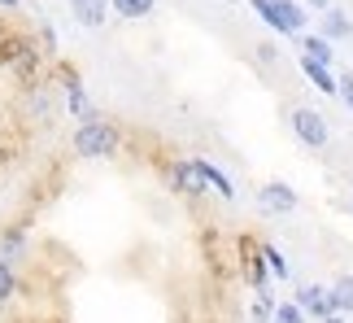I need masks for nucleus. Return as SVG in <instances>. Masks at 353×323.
I'll return each mask as SVG.
<instances>
[{
    "mask_svg": "<svg viewBox=\"0 0 353 323\" xmlns=\"http://www.w3.org/2000/svg\"><path fill=\"white\" fill-rule=\"evenodd\" d=\"M301 75L323 92V97H336V75H332V66H323V61H314V57H305V52H301Z\"/></svg>",
    "mask_w": 353,
    "mask_h": 323,
    "instance_id": "11",
    "label": "nucleus"
},
{
    "mask_svg": "<svg viewBox=\"0 0 353 323\" xmlns=\"http://www.w3.org/2000/svg\"><path fill=\"white\" fill-rule=\"evenodd\" d=\"M170 188L179 197H205V175H201V166H196V157H179L170 166Z\"/></svg>",
    "mask_w": 353,
    "mask_h": 323,
    "instance_id": "4",
    "label": "nucleus"
},
{
    "mask_svg": "<svg viewBox=\"0 0 353 323\" xmlns=\"http://www.w3.org/2000/svg\"><path fill=\"white\" fill-rule=\"evenodd\" d=\"M301 5H305V9H319V13H323V9H332V0H301Z\"/></svg>",
    "mask_w": 353,
    "mask_h": 323,
    "instance_id": "22",
    "label": "nucleus"
},
{
    "mask_svg": "<svg viewBox=\"0 0 353 323\" xmlns=\"http://www.w3.org/2000/svg\"><path fill=\"white\" fill-rule=\"evenodd\" d=\"M110 9L122 22H140V18H148V13L157 9V0H110Z\"/></svg>",
    "mask_w": 353,
    "mask_h": 323,
    "instance_id": "15",
    "label": "nucleus"
},
{
    "mask_svg": "<svg viewBox=\"0 0 353 323\" xmlns=\"http://www.w3.org/2000/svg\"><path fill=\"white\" fill-rule=\"evenodd\" d=\"M319 35L327 39V44H345V39H353V18L345 9H323V22H319Z\"/></svg>",
    "mask_w": 353,
    "mask_h": 323,
    "instance_id": "8",
    "label": "nucleus"
},
{
    "mask_svg": "<svg viewBox=\"0 0 353 323\" xmlns=\"http://www.w3.org/2000/svg\"><path fill=\"white\" fill-rule=\"evenodd\" d=\"M22 5V0H0V9H18Z\"/></svg>",
    "mask_w": 353,
    "mask_h": 323,
    "instance_id": "23",
    "label": "nucleus"
},
{
    "mask_svg": "<svg viewBox=\"0 0 353 323\" xmlns=\"http://www.w3.org/2000/svg\"><path fill=\"white\" fill-rule=\"evenodd\" d=\"M327 306H332V315H353V271L345 275H336V284L327 288Z\"/></svg>",
    "mask_w": 353,
    "mask_h": 323,
    "instance_id": "10",
    "label": "nucleus"
},
{
    "mask_svg": "<svg viewBox=\"0 0 353 323\" xmlns=\"http://www.w3.org/2000/svg\"><path fill=\"white\" fill-rule=\"evenodd\" d=\"M296 306L305 311V319H319V323L332 315V306H327V288H323V284H301V288H296Z\"/></svg>",
    "mask_w": 353,
    "mask_h": 323,
    "instance_id": "9",
    "label": "nucleus"
},
{
    "mask_svg": "<svg viewBox=\"0 0 353 323\" xmlns=\"http://www.w3.org/2000/svg\"><path fill=\"white\" fill-rule=\"evenodd\" d=\"M296 44H301V52L305 57H314V61H323V66H332L336 61V44H327L319 31H305V35H296Z\"/></svg>",
    "mask_w": 353,
    "mask_h": 323,
    "instance_id": "12",
    "label": "nucleus"
},
{
    "mask_svg": "<svg viewBox=\"0 0 353 323\" xmlns=\"http://www.w3.org/2000/svg\"><path fill=\"white\" fill-rule=\"evenodd\" d=\"M288 127H292V136L301 140L305 149H327V144H332L327 118H323L319 110H310V105H296V110L288 114Z\"/></svg>",
    "mask_w": 353,
    "mask_h": 323,
    "instance_id": "2",
    "label": "nucleus"
},
{
    "mask_svg": "<svg viewBox=\"0 0 353 323\" xmlns=\"http://www.w3.org/2000/svg\"><path fill=\"white\" fill-rule=\"evenodd\" d=\"M0 57H5V66H13L22 79H31L39 70V48L31 44V39H22V35H13L5 39V48H0Z\"/></svg>",
    "mask_w": 353,
    "mask_h": 323,
    "instance_id": "5",
    "label": "nucleus"
},
{
    "mask_svg": "<svg viewBox=\"0 0 353 323\" xmlns=\"http://www.w3.org/2000/svg\"><path fill=\"white\" fill-rule=\"evenodd\" d=\"M26 253V232L22 227H5L0 232V262H18Z\"/></svg>",
    "mask_w": 353,
    "mask_h": 323,
    "instance_id": "14",
    "label": "nucleus"
},
{
    "mask_svg": "<svg viewBox=\"0 0 353 323\" xmlns=\"http://www.w3.org/2000/svg\"><path fill=\"white\" fill-rule=\"evenodd\" d=\"M270 323H305V311H301L296 302H279V306H275V319H270Z\"/></svg>",
    "mask_w": 353,
    "mask_h": 323,
    "instance_id": "19",
    "label": "nucleus"
},
{
    "mask_svg": "<svg viewBox=\"0 0 353 323\" xmlns=\"http://www.w3.org/2000/svg\"><path fill=\"white\" fill-rule=\"evenodd\" d=\"M13 293H18V271H13V262H0V306H9Z\"/></svg>",
    "mask_w": 353,
    "mask_h": 323,
    "instance_id": "18",
    "label": "nucleus"
},
{
    "mask_svg": "<svg viewBox=\"0 0 353 323\" xmlns=\"http://www.w3.org/2000/svg\"><path fill=\"white\" fill-rule=\"evenodd\" d=\"M270 9H275V18L283 22V31H288L292 39L310 31V9L301 5V0H266Z\"/></svg>",
    "mask_w": 353,
    "mask_h": 323,
    "instance_id": "6",
    "label": "nucleus"
},
{
    "mask_svg": "<svg viewBox=\"0 0 353 323\" xmlns=\"http://www.w3.org/2000/svg\"><path fill=\"white\" fill-rule=\"evenodd\" d=\"M336 97H341L349 110H353V70H345V75H336Z\"/></svg>",
    "mask_w": 353,
    "mask_h": 323,
    "instance_id": "21",
    "label": "nucleus"
},
{
    "mask_svg": "<svg viewBox=\"0 0 353 323\" xmlns=\"http://www.w3.org/2000/svg\"><path fill=\"white\" fill-rule=\"evenodd\" d=\"M275 288H257V302H253V323H270L275 319Z\"/></svg>",
    "mask_w": 353,
    "mask_h": 323,
    "instance_id": "17",
    "label": "nucleus"
},
{
    "mask_svg": "<svg viewBox=\"0 0 353 323\" xmlns=\"http://www.w3.org/2000/svg\"><path fill=\"white\" fill-rule=\"evenodd\" d=\"M349 206H353V193H349Z\"/></svg>",
    "mask_w": 353,
    "mask_h": 323,
    "instance_id": "25",
    "label": "nucleus"
},
{
    "mask_svg": "<svg viewBox=\"0 0 353 323\" xmlns=\"http://www.w3.org/2000/svg\"><path fill=\"white\" fill-rule=\"evenodd\" d=\"M323 323H349L345 315H327V319H323Z\"/></svg>",
    "mask_w": 353,
    "mask_h": 323,
    "instance_id": "24",
    "label": "nucleus"
},
{
    "mask_svg": "<svg viewBox=\"0 0 353 323\" xmlns=\"http://www.w3.org/2000/svg\"><path fill=\"white\" fill-rule=\"evenodd\" d=\"M70 144H74V153L83 162H105V157H114L122 149V131H118V123H110V118L92 114V118H79Z\"/></svg>",
    "mask_w": 353,
    "mask_h": 323,
    "instance_id": "1",
    "label": "nucleus"
},
{
    "mask_svg": "<svg viewBox=\"0 0 353 323\" xmlns=\"http://www.w3.org/2000/svg\"><path fill=\"white\" fill-rule=\"evenodd\" d=\"M70 5V13H74V22L79 26H88V31H101L105 22H110V0H65Z\"/></svg>",
    "mask_w": 353,
    "mask_h": 323,
    "instance_id": "7",
    "label": "nucleus"
},
{
    "mask_svg": "<svg viewBox=\"0 0 353 323\" xmlns=\"http://www.w3.org/2000/svg\"><path fill=\"white\" fill-rule=\"evenodd\" d=\"M262 262H266V271H270V280H288V275H292V266H288V258H283V253H279L275 245H270V240H266V245H262Z\"/></svg>",
    "mask_w": 353,
    "mask_h": 323,
    "instance_id": "16",
    "label": "nucleus"
},
{
    "mask_svg": "<svg viewBox=\"0 0 353 323\" xmlns=\"http://www.w3.org/2000/svg\"><path fill=\"white\" fill-rule=\"evenodd\" d=\"M249 5L257 9V18H262V22H266V26H270V31H275V35H288V31H283V22L275 18V9H270L266 0H249Z\"/></svg>",
    "mask_w": 353,
    "mask_h": 323,
    "instance_id": "20",
    "label": "nucleus"
},
{
    "mask_svg": "<svg viewBox=\"0 0 353 323\" xmlns=\"http://www.w3.org/2000/svg\"><path fill=\"white\" fill-rule=\"evenodd\" d=\"M196 166H201V175H205V184L214 188V193H219V197H227V201H236V184L227 179V175H223L219 166H214L210 157H196Z\"/></svg>",
    "mask_w": 353,
    "mask_h": 323,
    "instance_id": "13",
    "label": "nucleus"
},
{
    "mask_svg": "<svg viewBox=\"0 0 353 323\" xmlns=\"http://www.w3.org/2000/svg\"><path fill=\"white\" fill-rule=\"evenodd\" d=\"M257 206L262 214H279V219H288V214L301 210V197H296V188L288 179H266L257 188Z\"/></svg>",
    "mask_w": 353,
    "mask_h": 323,
    "instance_id": "3",
    "label": "nucleus"
}]
</instances>
